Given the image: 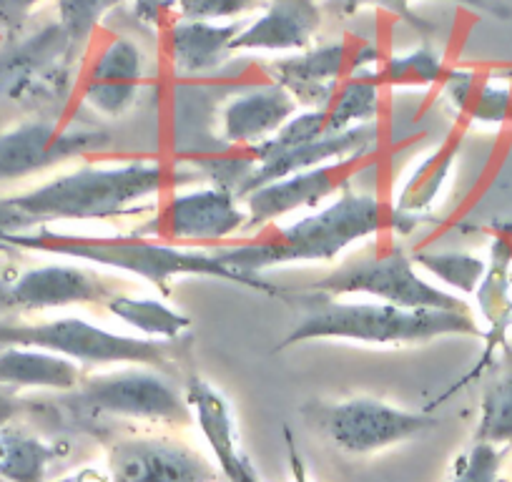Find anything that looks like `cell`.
<instances>
[{
	"label": "cell",
	"mask_w": 512,
	"mask_h": 482,
	"mask_svg": "<svg viewBox=\"0 0 512 482\" xmlns=\"http://www.w3.org/2000/svg\"><path fill=\"white\" fill-rule=\"evenodd\" d=\"M415 267H422L427 274L440 279L445 287L457 289L462 294H472L485 277L487 262L467 252H415Z\"/></svg>",
	"instance_id": "obj_30"
},
{
	"label": "cell",
	"mask_w": 512,
	"mask_h": 482,
	"mask_svg": "<svg viewBox=\"0 0 512 482\" xmlns=\"http://www.w3.org/2000/svg\"><path fill=\"white\" fill-rule=\"evenodd\" d=\"M322 28L319 0H269L256 21L244 23L231 53H299Z\"/></svg>",
	"instance_id": "obj_18"
},
{
	"label": "cell",
	"mask_w": 512,
	"mask_h": 482,
	"mask_svg": "<svg viewBox=\"0 0 512 482\" xmlns=\"http://www.w3.org/2000/svg\"><path fill=\"white\" fill-rule=\"evenodd\" d=\"M297 113V101L279 83H259L229 98L221 113V139L234 149H254Z\"/></svg>",
	"instance_id": "obj_19"
},
{
	"label": "cell",
	"mask_w": 512,
	"mask_h": 482,
	"mask_svg": "<svg viewBox=\"0 0 512 482\" xmlns=\"http://www.w3.org/2000/svg\"><path fill=\"white\" fill-rule=\"evenodd\" d=\"M307 420L349 455H372L412 440L437 425L427 410L415 412L374 397H352L342 402H312L304 407Z\"/></svg>",
	"instance_id": "obj_9"
},
{
	"label": "cell",
	"mask_w": 512,
	"mask_h": 482,
	"mask_svg": "<svg viewBox=\"0 0 512 482\" xmlns=\"http://www.w3.org/2000/svg\"><path fill=\"white\" fill-rule=\"evenodd\" d=\"M78 51L58 21L28 36H6L0 46V106L58 121L76 86Z\"/></svg>",
	"instance_id": "obj_5"
},
{
	"label": "cell",
	"mask_w": 512,
	"mask_h": 482,
	"mask_svg": "<svg viewBox=\"0 0 512 482\" xmlns=\"http://www.w3.org/2000/svg\"><path fill=\"white\" fill-rule=\"evenodd\" d=\"M299 292L332 299L369 297L372 302L405 309H447V312L467 309L457 294L427 282L402 244L362 249L329 274L304 284Z\"/></svg>",
	"instance_id": "obj_7"
},
{
	"label": "cell",
	"mask_w": 512,
	"mask_h": 482,
	"mask_svg": "<svg viewBox=\"0 0 512 482\" xmlns=\"http://www.w3.org/2000/svg\"><path fill=\"white\" fill-rule=\"evenodd\" d=\"M66 452L23 430H0V477L8 482H46L48 467Z\"/></svg>",
	"instance_id": "obj_27"
},
{
	"label": "cell",
	"mask_w": 512,
	"mask_h": 482,
	"mask_svg": "<svg viewBox=\"0 0 512 482\" xmlns=\"http://www.w3.org/2000/svg\"><path fill=\"white\" fill-rule=\"evenodd\" d=\"M445 73V61L430 46L415 48L405 56L384 58L382 66L377 68V78L382 88H427L442 83Z\"/></svg>",
	"instance_id": "obj_29"
},
{
	"label": "cell",
	"mask_w": 512,
	"mask_h": 482,
	"mask_svg": "<svg viewBox=\"0 0 512 482\" xmlns=\"http://www.w3.org/2000/svg\"><path fill=\"white\" fill-rule=\"evenodd\" d=\"M477 81H480V73L472 71V68H447L445 78H442V93L462 113L472 91H475Z\"/></svg>",
	"instance_id": "obj_36"
},
{
	"label": "cell",
	"mask_w": 512,
	"mask_h": 482,
	"mask_svg": "<svg viewBox=\"0 0 512 482\" xmlns=\"http://www.w3.org/2000/svg\"><path fill=\"white\" fill-rule=\"evenodd\" d=\"M146 83V58L131 38H111L88 66L81 101L101 116L118 118L136 106Z\"/></svg>",
	"instance_id": "obj_17"
},
{
	"label": "cell",
	"mask_w": 512,
	"mask_h": 482,
	"mask_svg": "<svg viewBox=\"0 0 512 482\" xmlns=\"http://www.w3.org/2000/svg\"><path fill=\"white\" fill-rule=\"evenodd\" d=\"M354 46L347 41L322 43L269 63V81L279 83L304 111H327L339 83L349 76Z\"/></svg>",
	"instance_id": "obj_16"
},
{
	"label": "cell",
	"mask_w": 512,
	"mask_h": 482,
	"mask_svg": "<svg viewBox=\"0 0 512 482\" xmlns=\"http://www.w3.org/2000/svg\"><path fill=\"white\" fill-rule=\"evenodd\" d=\"M475 442L492 447L512 445V352L485 385L480 402Z\"/></svg>",
	"instance_id": "obj_28"
},
{
	"label": "cell",
	"mask_w": 512,
	"mask_h": 482,
	"mask_svg": "<svg viewBox=\"0 0 512 482\" xmlns=\"http://www.w3.org/2000/svg\"><path fill=\"white\" fill-rule=\"evenodd\" d=\"M264 8V0H176L179 21L229 23Z\"/></svg>",
	"instance_id": "obj_34"
},
{
	"label": "cell",
	"mask_w": 512,
	"mask_h": 482,
	"mask_svg": "<svg viewBox=\"0 0 512 482\" xmlns=\"http://www.w3.org/2000/svg\"><path fill=\"white\" fill-rule=\"evenodd\" d=\"M76 402L96 415L184 427L194 422L191 407L176 380L154 367L128 365L91 375L76 387Z\"/></svg>",
	"instance_id": "obj_8"
},
{
	"label": "cell",
	"mask_w": 512,
	"mask_h": 482,
	"mask_svg": "<svg viewBox=\"0 0 512 482\" xmlns=\"http://www.w3.org/2000/svg\"><path fill=\"white\" fill-rule=\"evenodd\" d=\"M374 154L377 151L347 156V159L332 161V164L317 166V169L309 171H299V174H292L287 179H279L274 184L251 191L244 199V234L264 229V226L274 224V221L284 219L289 214H297V211L317 209L322 201L344 194L349 184L374 164Z\"/></svg>",
	"instance_id": "obj_12"
},
{
	"label": "cell",
	"mask_w": 512,
	"mask_h": 482,
	"mask_svg": "<svg viewBox=\"0 0 512 482\" xmlns=\"http://www.w3.org/2000/svg\"><path fill=\"white\" fill-rule=\"evenodd\" d=\"M123 0H58V23L78 48L91 41L103 18L121 6Z\"/></svg>",
	"instance_id": "obj_32"
},
{
	"label": "cell",
	"mask_w": 512,
	"mask_h": 482,
	"mask_svg": "<svg viewBox=\"0 0 512 482\" xmlns=\"http://www.w3.org/2000/svg\"><path fill=\"white\" fill-rule=\"evenodd\" d=\"M244 21L204 23L176 21L166 28V53L179 76H206L229 61L231 43L239 36Z\"/></svg>",
	"instance_id": "obj_22"
},
{
	"label": "cell",
	"mask_w": 512,
	"mask_h": 482,
	"mask_svg": "<svg viewBox=\"0 0 512 482\" xmlns=\"http://www.w3.org/2000/svg\"><path fill=\"white\" fill-rule=\"evenodd\" d=\"M38 3L41 0H0V33L3 36L21 33Z\"/></svg>",
	"instance_id": "obj_37"
},
{
	"label": "cell",
	"mask_w": 512,
	"mask_h": 482,
	"mask_svg": "<svg viewBox=\"0 0 512 482\" xmlns=\"http://www.w3.org/2000/svg\"><path fill=\"white\" fill-rule=\"evenodd\" d=\"M21 400L16 397V392L0 390V430H6L8 422L21 412Z\"/></svg>",
	"instance_id": "obj_40"
},
{
	"label": "cell",
	"mask_w": 512,
	"mask_h": 482,
	"mask_svg": "<svg viewBox=\"0 0 512 482\" xmlns=\"http://www.w3.org/2000/svg\"><path fill=\"white\" fill-rule=\"evenodd\" d=\"M111 136L101 129H61L56 118H31L0 134V184L31 179L71 159L103 151Z\"/></svg>",
	"instance_id": "obj_11"
},
{
	"label": "cell",
	"mask_w": 512,
	"mask_h": 482,
	"mask_svg": "<svg viewBox=\"0 0 512 482\" xmlns=\"http://www.w3.org/2000/svg\"><path fill=\"white\" fill-rule=\"evenodd\" d=\"M382 106V86L377 71H352L339 83L327 108V134H344L357 126L374 124Z\"/></svg>",
	"instance_id": "obj_26"
},
{
	"label": "cell",
	"mask_w": 512,
	"mask_h": 482,
	"mask_svg": "<svg viewBox=\"0 0 512 482\" xmlns=\"http://www.w3.org/2000/svg\"><path fill=\"white\" fill-rule=\"evenodd\" d=\"M81 382V365L61 354L28 347L0 349V390L73 392Z\"/></svg>",
	"instance_id": "obj_23"
},
{
	"label": "cell",
	"mask_w": 512,
	"mask_h": 482,
	"mask_svg": "<svg viewBox=\"0 0 512 482\" xmlns=\"http://www.w3.org/2000/svg\"><path fill=\"white\" fill-rule=\"evenodd\" d=\"M377 146V124L357 126V129H349L344 134L322 136V139L302 141V144H277V141L269 139L249 149L256 164L246 184L241 186L239 199L244 201L251 191L274 184L279 179H287V176L299 174V171L317 169V166L332 164V161L347 159V156L354 154H364V151H377Z\"/></svg>",
	"instance_id": "obj_15"
},
{
	"label": "cell",
	"mask_w": 512,
	"mask_h": 482,
	"mask_svg": "<svg viewBox=\"0 0 512 482\" xmlns=\"http://www.w3.org/2000/svg\"><path fill=\"white\" fill-rule=\"evenodd\" d=\"M171 11L176 13V0H131V13L146 28L161 26Z\"/></svg>",
	"instance_id": "obj_38"
},
{
	"label": "cell",
	"mask_w": 512,
	"mask_h": 482,
	"mask_svg": "<svg viewBox=\"0 0 512 482\" xmlns=\"http://www.w3.org/2000/svg\"><path fill=\"white\" fill-rule=\"evenodd\" d=\"M219 467L169 437H123L108 450V482H219Z\"/></svg>",
	"instance_id": "obj_14"
},
{
	"label": "cell",
	"mask_w": 512,
	"mask_h": 482,
	"mask_svg": "<svg viewBox=\"0 0 512 482\" xmlns=\"http://www.w3.org/2000/svg\"><path fill=\"white\" fill-rule=\"evenodd\" d=\"M334 6H339L342 11H362V8H379V11H387L392 16H397L400 21H405L407 26L415 28L417 33H430L432 26L420 16V13L412 11V3L415 0H332ZM450 3H460V6L472 8V11L490 13V16L505 18L507 8H502L500 0H450Z\"/></svg>",
	"instance_id": "obj_31"
},
{
	"label": "cell",
	"mask_w": 512,
	"mask_h": 482,
	"mask_svg": "<svg viewBox=\"0 0 512 482\" xmlns=\"http://www.w3.org/2000/svg\"><path fill=\"white\" fill-rule=\"evenodd\" d=\"M422 216L402 214L377 196L347 189L322 209L302 216L294 224L279 229L267 241H241L221 244L211 252L229 269L244 277H259L272 267L284 264L334 262L349 247L362 244L382 231L412 234Z\"/></svg>",
	"instance_id": "obj_3"
},
{
	"label": "cell",
	"mask_w": 512,
	"mask_h": 482,
	"mask_svg": "<svg viewBox=\"0 0 512 482\" xmlns=\"http://www.w3.org/2000/svg\"><path fill=\"white\" fill-rule=\"evenodd\" d=\"M302 314L292 332L277 344V352L304 342L377 344V347H410L442 337H482L470 309H405L382 302H339L332 297L297 292Z\"/></svg>",
	"instance_id": "obj_4"
},
{
	"label": "cell",
	"mask_w": 512,
	"mask_h": 482,
	"mask_svg": "<svg viewBox=\"0 0 512 482\" xmlns=\"http://www.w3.org/2000/svg\"><path fill=\"white\" fill-rule=\"evenodd\" d=\"M462 136H450V139L442 141L430 156L420 161V166H415L407 181L402 184L400 194L395 199V209L402 214L412 216H425V211L440 199L442 189H445L447 179L452 174V166H455L457 154H460Z\"/></svg>",
	"instance_id": "obj_25"
},
{
	"label": "cell",
	"mask_w": 512,
	"mask_h": 482,
	"mask_svg": "<svg viewBox=\"0 0 512 482\" xmlns=\"http://www.w3.org/2000/svg\"><path fill=\"white\" fill-rule=\"evenodd\" d=\"M462 116L470 118L472 124H505V121H512L510 86L480 76Z\"/></svg>",
	"instance_id": "obj_33"
},
{
	"label": "cell",
	"mask_w": 512,
	"mask_h": 482,
	"mask_svg": "<svg viewBox=\"0 0 512 482\" xmlns=\"http://www.w3.org/2000/svg\"><path fill=\"white\" fill-rule=\"evenodd\" d=\"M179 342L118 334L81 317H61L48 322H0V349L28 347L61 354L76 365H139L166 375H179L174 349Z\"/></svg>",
	"instance_id": "obj_6"
},
{
	"label": "cell",
	"mask_w": 512,
	"mask_h": 482,
	"mask_svg": "<svg viewBox=\"0 0 512 482\" xmlns=\"http://www.w3.org/2000/svg\"><path fill=\"white\" fill-rule=\"evenodd\" d=\"M184 395L194 422L214 452L216 467L226 482H262L239 450V432L226 397L204 377L191 375L184 382Z\"/></svg>",
	"instance_id": "obj_20"
},
{
	"label": "cell",
	"mask_w": 512,
	"mask_h": 482,
	"mask_svg": "<svg viewBox=\"0 0 512 482\" xmlns=\"http://www.w3.org/2000/svg\"><path fill=\"white\" fill-rule=\"evenodd\" d=\"M171 171L159 161L78 166L68 174L0 199V236L61 221H113L139 216L166 189Z\"/></svg>",
	"instance_id": "obj_1"
},
{
	"label": "cell",
	"mask_w": 512,
	"mask_h": 482,
	"mask_svg": "<svg viewBox=\"0 0 512 482\" xmlns=\"http://www.w3.org/2000/svg\"><path fill=\"white\" fill-rule=\"evenodd\" d=\"M0 241L8 247L26 249V252L48 254V257L56 259H73V262H86L93 267H106L113 272L128 274V277L144 279V282L154 284L161 294H171V282H176V279L211 277L239 284L251 292L287 299V289L277 287L262 277H244V274L234 272L211 249H184L169 244V241L139 234V231L93 236L41 226V229L21 231V234L0 236Z\"/></svg>",
	"instance_id": "obj_2"
},
{
	"label": "cell",
	"mask_w": 512,
	"mask_h": 482,
	"mask_svg": "<svg viewBox=\"0 0 512 482\" xmlns=\"http://www.w3.org/2000/svg\"><path fill=\"white\" fill-rule=\"evenodd\" d=\"M56 482H78V477L76 475H68V477H61V480H56Z\"/></svg>",
	"instance_id": "obj_41"
},
{
	"label": "cell",
	"mask_w": 512,
	"mask_h": 482,
	"mask_svg": "<svg viewBox=\"0 0 512 482\" xmlns=\"http://www.w3.org/2000/svg\"><path fill=\"white\" fill-rule=\"evenodd\" d=\"M103 307L111 317L126 324L128 329L139 332L144 339H161V342H179L191 329V317L171 307L169 302L156 297H131V294H113Z\"/></svg>",
	"instance_id": "obj_24"
},
{
	"label": "cell",
	"mask_w": 512,
	"mask_h": 482,
	"mask_svg": "<svg viewBox=\"0 0 512 482\" xmlns=\"http://www.w3.org/2000/svg\"><path fill=\"white\" fill-rule=\"evenodd\" d=\"M139 234L169 241V244H216L236 239L246 231V206L234 191L221 186L191 189L174 194L159 206Z\"/></svg>",
	"instance_id": "obj_10"
},
{
	"label": "cell",
	"mask_w": 512,
	"mask_h": 482,
	"mask_svg": "<svg viewBox=\"0 0 512 482\" xmlns=\"http://www.w3.org/2000/svg\"><path fill=\"white\" fill-rule=\"evenodd\" d=\"M505 450L475 442L472 450L460 460L450 482H500V467Z\"/></svg>",
	"instance_id": "obj_35"
},
{
	"label": "cell",
	"mask_w": 512,
	"mask_h": 482,
	"mask_svg": "<svg viewBox=\"0 0 512 482\" xmlns=\"http://www.w3.org/2000/svg\"><path fill=\"white\" fill-rule=\"evenodd\" d=\"M510 264H512V241L507 239H495L492 241L490 262H487L485 277H482L480 287H477V304H480L482 319L487 322V329H482V339H485V352H482L480 362L462 377L457 385H452L445 395L437 402H442L445 397L455 395L457 390H462L465 385L475 382L477 377L485 375V370H490L495 365L497 349L507 347V327L512 324V302H510Z\"/></svg>",
	"instance_id": "obj_21"
},
{
	"label": "cell",
	"mask_w": 512,
	"mask_h": 482,
	"mask_svg": "<svg viewBox=\"0 0 512 482\" xmlns=\"http://www.w3.org/2000/svg\"><path fill=\"white\" fill-rule=\"evenodd\" d=\"M284 442H287V455H289V470H292V482H312L309 480V472L304 467L302 455L297 450V442H294L292 430L284 425Z\"/></svg>",
	"instance_id": "obj_39"
},
{
	"label": "cell",
	"mask_w": 512,
	"mask_h": 482,
	"mask_svg": "<svg viewBox=\"0 0 512 482\" xmlns=\"http://www.w3.org/2000/svg\"><path fill=\"white\" fill-rule=\"evenodd\" d=\"M118 284L76 264H43L0 282V314L43 312L71 304H106Z\"/></svg>",
	"instance_id": "obj_13"
}]
</instances>
